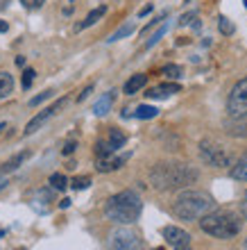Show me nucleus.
<instances>
[{
    "mask_svg": "<svg viewBox=\"0 0 247 250\" xmlns=\"http://www.w3.org/2000/svg\"><path fill=\"white\" fill-rule=\"evenodd\" d=\"M141 211H143V203H141V198L134 191H120L116 196H111L107 200V205H104L107 218L120 225L134 223L141 216Z\"/></svg>",
    "mask_w": 247,
    "mask_h": 250,
    "instance_id": "f257e3e1",
    "label": "nucleus"
},
{
    "mask_svg": "<svg viewBox=\"0 0 247 250\" xmlns=\"http://www.w3.org/2000/svg\"><path fill=\"white\" fill-rule=\"evenodd\" d=\"M150 178H152V185L159 191H168V189H179V187L193 185L197 180V173L190 166L184 164H159Z\"/></svg>",
    "mask_w": 247,
    "mask_h": 250,
    "instance_id": "f03ea898",
    "label": "nucleus"
},
{
    "mask_svg": "<svg viewBox=\"0 0 247 250\" xmlns=\"http://www.w3.org/2000/svg\"><path fill=\"white\" fill-rule=\"evenodd\" d=\"M213 207H215L213 198L207 196V193H202V191H184L172 205V211L182 221H197V218L207 216Z\"/></svg>",
    "mask_w": 247,
    "mask_h": 250,
    "instance_id": "7ed1b4c3",
    "label": "nucleus"
},
{
    "mask_svg": "<svg viewBox=\"0 0 247 250\" xmlns=\"http://www.w3.org/2000/svg\"><path fill=\"white\" fill-rule=\"evenodd\" d=\"M200 228L215 239H234L241 232L243 221L234 211H209L207 216L200 218Z\"/></svg>",
    "mask_w": 247,
    "mask_h": 250,
    "instance_id": "20e7f679",
    "label": "nucleus"
},
{
    "mask_svg": "<svg viewBox=\"0 0 247 250\" xmlns=\"http://www.w3.org/2000/svg\"><path fill=\"white\" fill-rule=\"evenodd\" d=\"M227 112L234 119H245L247 116V78L238 80L227 98Z\"/></svg>",
    "mask_w": 247,
    "mask_h": 250,
    "instance_id": "39448f33",
    "label": "nucleus"
},
{
    "mask_svg": "<svg viewBox=\"0 0 247 250\" xmlns=\"http://www.w3.org/2000/svg\"><path fill=\"white\" fill-rule=\"evenodd\" d=\"M200 157L204 159L209 166H213V168L229 166V155L222 150L218 144H213V141H202L200 144Z\"/></svg>",
    "mask_w": 247,
    "mask_h": 250,
    "instance_id": "423d86ee",
    "label": "nucleus"
},
{
    "mask_svg": "<svg viewBox=\"0 0 247 250\" xmlns=\"http://www.w3.org/2000/svg\"><path fill=\"white\" fill-rule=\"evenodd\" d=\"M109 248L111 250H141V239L136 232L132 230H116L109 239Z\"/></svg>",
    "mask_w": 247,
    "mask_h": 250,
    "instance_id": "0eeeda50",
    "label": "nucleus"
},
{
    "mask_svg": "<svg viewBox=\"0 0 247 250\" xmlns=\"http://www.w3.org/2000/svg\"><path fill=\"white\" fill-rule=\"evenodd\" d=\"M66 105H68V98H61V100H57L52 107H48V109H43V112H39L32 121H30V123L25 125V134H27V137H30V134H34L39 127H43V125H46V121H50L52 116H55L57 112H61Z\"/></svg>",
    "mask_w": 247,
    "mask_h": 250,
    "instance_id": "6e6552de",
    "label": "nucleus"
},
{
    "mask_svg": "<svg viewBox=\"0 0 247 250\" xmlns=\"http://www.w3.org/2000/svg\"><path fill=\"white\" fill-rule=\"evenodd\" d=\"M163 239H166L175 250H186L190 244V234L186 230H182V228H177V225L163 228Z\"/></svg>",
    "mask_w": 247,
    "mask_h": 250,
    "instance_id": "1a4fd4ad",
    "label": "nucleus"
},
{
    "mask_svg": "<svg viewBox=\"0 0 247 250\" xmlns=\"http://www.w3.org/2000/svg\"><path fill=\"white\" fill-rule=\"evenodd\" d=\"M182 91V86L177 84V82H166V84H159V86H152L148 89V96L150 100H161V98H168V96H175V93Z\"/></svg>",
    "mask_w": 247,
    "mask_h": 250,
    "instance_id": "9d476101",
    "label": "nucleus"
},
{
    "mask_svg": "<svg viewBox=\"0 0 247 250\" xmlns=\"http://www.w3.org/2000/svg\"><path fill=\"white\" fill-rule=\"evenodd\" d=\"M130 157H132V152H125V155H120V157H116V155H109V157H104V159H98V171L100 173L116 171V168H120V166H123Z\"/></svg>",
    "mask_w": 247,
    "mask_h": 250,
    "instance_id": "9b49d317",
    "label": "nucleus"
},
{
    "mask_svg": "<svg viewBox=\"0 0 247 250\" xmlns=\"http://www.w3.org/2000/svg\"><path fill=\"white\" fill-rule=\"evenodd\" d=\"M145 82H148V75H143V73L132 75V78L125 82V93H127V96H134L136 91H141V89H143Z\"/></svg>",
    "mask_w": 247,
    "mask_h": 250,
    "instance_id": "f8f14e48",
    "label": "nucleus"
},
{
    "mask_svg": "<svg viewBox=\"0 0 247 250\" xmlns=\"http://www.w3.org/2000/svg\"><path fill=\"white\" fill-rule=\"evenodd\" d=\"M27 157H30V152H19V155H14L12 159H7L5 164L0 166V175H2V173H12V171H16V168H19V166L23 164V162H25Z\"/></svg>",
    "mask_w": 247,
    "mask_h": 250,
    "instance_id": "ddd939ff",
    "label": "nucleus"
},
{
    "mask_svg": "<svg viewBox=\"0 0 247 250\" xmlns=\"http://www.w3.org/2000/svg\"><path fill=\"white\" fill-rule=\"evenodd\" d=\"M111 105H114V91L104 93L102 98H100L98 103L93 105V114H95V116H104V114L111 109Z\"/></svg>",
    "mask_w": 247,
    "mask_h": 250,
    "instance_id": "4468645a",
    "label": "nucleus"
},
{
    "mask_svg": "<svg viewBox=\"0 0 247 250\" xmlns=\"http://www.w3.org/2000/svg\"><path fill=\"white\" fill-rule=\"evenodd\" d=\"M231 178L238 180V182H247V152L236 162L234 168H231Z\"/></svg>",
    "mask_w": 247,
    "mask_h": 250,
    "instance_id": "2eb2a0df",
    "label": "nucleus"
},
{
    "mask_svg": "<svg viewBox=\"0 0 247 250\" xmlns=\"http://www.w3.org/2000/svg\"><path fill=\"white\" fill-rule=\"evenodd\" d=\"M104 14H107V7H98V9H93L91 14H89V16H86L84 21H82V23H79L77 25V30H84V27H91L93 23H98L100 19H102Z\"/></svg>",
    "mask_w": 247,
    "mask_h": 250,
    "instance_id": "dca6fc26",
    "label": "nucleus"
},
{
    "mask_svg": "<svg viewBox=\"0 0 247 250\" xmlns=\"http://www.w3.org/2000/svg\"><path fill=\"white\" fill-rule=\"evenodd\" d=\"M14 91V78L9 73H0V98H7Z\"/></svg>",
    "mask_w": 247,
    "mask_h": 250,
    "instance_id": "f3484780",
    "label": "nucleus"
},
{
    "mask_svg": "<svg viewBox=\"0 0 247 250\" xmlns=\"http://www.w3.org/2000/svg\"><path fill=\"white\" fill-rule=\"evenodd\" d=\"M156 114H159V109H156V107H150V105H141V107H136V109H134V116H136V119H141V121L154 119Z\"/></svg>",
    "mask_w": 247,
    "mask_h": 250,
    "instance_id": "a211bd4d",
    "label": "nucleus"
},
{
    "mask_svg": "<svg viewBox=\"0 0 247 250\" xmlns=\"http://www.w3.org/2000/svg\"><path fill=\"white\" fill-rule=\"evenodd\" d=\"M107 139H109V141H111L114 146H116V148H123L125 141H127V137H125V134H123L120 130H116V127H111L109 134H107Z\"/></svg>",
    "mask_w": 247,
    "mask_h": 250,
    "instance_id": "6ab92c4d",
    "label": "nucleus"
},
{
    "mask_svg": "<svg viewBox=\"0 0 247 250\" xmlns=\"http://www.w3.org/2000/svg\"><path fill=\"white\" fill-rule=\"evenodd\" d=\"M132 32H134V25H132V23H127V25H123V27H120V30H116V32L111 34V37H109V39H107V41H109V43H114V41L123 39V37H130Z\"/></svg>",
    "mask_w": 247,
    "mask_h": 250,
    "instance_id": "aec40b11",
    "label": "nucleus"
},
{
    "mask_svg": "<svg viewBox=\"0 0 247 250\" xmlns=\"http://www.w3.org/2000/svg\"><path fill=\"white\" fill-rule=\"evenodd\" d=\"M161 73L166 75V78H170V80H177V78H182V66H177V64H168V66H163L161 68Z\"/></svg>",
    "mask_w": 247,
    "mask_h": 250,
    "instance_id": "412c9836",
    "label": "nucleus"
},
{
    "mask_svg": "<svg viewBox=\"0 0 247 250\" xmlns=\"http://www.w3.org/2000/svg\"><path fill=\"white\" fill-rule=\"evenodd\" d=\"M218 27H220V32L225 34V37H231V34H234V23L229 19H225V16L218 19Z\"/></svg>",
    "mask_w": 247,
    "mask_h": 250,
    "instance_id": "4be33fe9",
    "label": "nucleus"
},
{
    "mask_svg": "<svg viewBox=\"0 0 247 250\" xmlns=\"http://www.w3.org/2000/svg\"><path fill=\"white\" fill-rule=\"evenodd\" d=\"M50 185H52V189L64 191L66 189V178L61 175V173H55V175H50Z\"/></svg>",
    "mask_w": 247,
    "mask_h": 250,
    "instance_id": "5701e85b",
    "label": "nucleus"
},
{
    "mask_svg": "<svg viewBox=\"0 0 247 250\" xmlns=\"http://www.w3.org/2000/svg\"><path fill=\"white\" fill-rule=\"evenodd\" d=\"M166 30H168V23H163V25L159 27V30H156V32L152 34V37H150V39H148V43H145V48H152V46H154L156 41H159V39H161V37H163V34H166Z\"/></svg>",
    "mask_w": 247,
    "mask_h": 250,
    "instance_id": "b1692460",
    "label": "nucleus"
},
{
    "mask_svg": "<svg viewBox=\"0 0 247 250\" xmlns=\"http://www.w3.org/2000/svg\"><path fill=\"white\" fill-rule=\"evenodd\" d=\"M52 96H55V91H52V89H48V91H43V93H41V96H37V98H32V100H30V105H32V107H37V105H39V103H43V100L52 98Z\"/></svg>",
    "mask_w": 247,
    "mask_h": 250,
    "instance_id": "393cba45",
    "label": "nucleus"
},
{
    "mask_svg": "<svg viewBox=\"0 0 247 250\" xmlns=\"http://www.w3.org/2000/svg\"><path fill=\"white\" fill-rule=\"evenodd\" d=\"M89 185H91V180H89V178H75L71 182V187H73V189H77V191L79 189H86Z\"/></svg>",
    "mask_w": 247,
    "mask_h": 250,
    "instance_id": "a878e982",
    "label": "nucleus"
},
{
    "mask_svg": "<svg viewBox=\"0 0 247 250\" xmlns=\"http://www.w3.org/2000/svg\"><path fill=\"white\" fill-rule=\"evenodd\" d=\"M32 80H34V71H32V68H25V73H23V86H25V89H30Z\"/></svg>",
    "mask_w": 247,
    "mask_h": 250,
    "instance_id": "bb28decb",
    "label": "nucleus"
},
{
    "mask_svg": "<svg viewBox=\"0 0 247 250\" xmlns=\"http://www.w3.org/2000/svg\"><path fill=\"white\" fill-rule=\"evenodd\" d=\"M20 2H23V5L27 7V9H39V7L43 5L46 0H20Z\"/></svg>",
    "mask_w": 247,
    "mask_h": 250,
    "instance_id": "cd10ccee",
    "label": "nucleus"
},
{
    "mask_svg": "<svg viewBox=\"0 0 247 250\" xmlns=\"http://www.w3.org/2000/svg\"><path fill=\"white\" fill-rule=\"evenodd\" d=\"M75 148H77V144H75V141H68V144L64 146V155H71V152H75Z\"/></svg>",
    "mask_w": 247,
    "mask_h": 250,
    "instance_id": "c85d7f7f",
    "label": "nucleus"
},
{
    "mask_svg": "<svg viewBox=\"0 0 247 250\" xmlns=\"http://www.w3.org/2000/svg\"><path fill=\"white\" fill-rule=\"evenodd\" d=\"M241 214H243V218L247 221V191H245V196H243V203H241Z\"/></svg>",
    "mask_w": 247,
    "mask_h": 250,
    "instance_id": "c756f323",
    "label": "nucleus"
},
{
    "mask_svg": "<svg viewBox=\"0 0 247 250\" xmlns=\"http://www.w3.org/2000/svg\"><path fill=\"white\" fill-rule=\"evenodd\" d=\"M93 91V86H86V89H84V91H82V93H79V103H82V100H86V96H89V93H91Z\"/></svg>",
    "mask_w": 247,
    "mask_h": 250,
    "instance_id": "7c9ffc66",
    "label": "nucleus"
},
{
    "mask_svg": "<svg viewBox=\"0 0 247 250\" xmlns=\"http://www.w3.org/2000/svg\"><path fill=\"white\" fill-rule=\"evenodd\" d=\"M190 19H195V14H189V16H182V21H179V25H186V23H190Z\"/></svg>",
    "mask_w": 247,
    "mask_h": 250,
    "instance_id": "2f4dec72",
    "label": "nucleus"
},
{
    "mask_svg": "<svg viewBox=\"0 0 247 250\" xmlns=\"http://www.w3.org/2000/svg\"><path fill=\"white\" fill-rule=\"evenodd\" d=\"M150 12H152V5L143 7V9H141V12H138V16H145V14H150Z\"/></svg>",
    "mask_w": 247,
    "mask_h": 250,
    "instance_id": "473e14b6",
    "label": "nucleus"
},
{
    "mask_svg": "<svg viewBox=\"0 0 247 250\" xmlns=\"http://www.w3.org/2000/svg\"><path fill=\"white\" fill-rule=\"evenodd\" d=\"M16 66H25V57H20L19 55V57H16Z\"/></svg>",
    "mask_w": 247,
    "mask_h": 250,
    "instance_id": "72a5a7b5",
    "label": "nucleus"
},
{
    "mask_svg": "<svg viewBox=\"0 0 247 250\" xmlns=\"http://www.w3.org/2000/svg\"><path fill=\"white\" fill-rule=\"evenodd\" d=\"M0 32H7V23H5V21H0Z\"/></svg>",
    "mask_w": 247,
    "mask_h": 250,
    "instance_id": "f704fd0d",
    "label": "nucleus"
},
{
    "mask_svg": "<svg viewBox=\"0 0 247 250\" xmlns=\"http://www.w3.org/2000/svg\"><path fill=\"white\" fill-rule=\"evenodd\" d=\"M7 127V123H0V134H2V130Z\"/></svg>",
    "mask_w": 247,
    "mask_h": 250,
    "instance_id": "c9c22d12",
    "label": "nucleus"
},
{
    "mask_svg": "<svg viewBox=\"0 0 247 250\" xmlns=\"http://www.w3.org/2000/svg\"><path fill=\"white\" fill-rule=\"evenodd\" d=\"M5 187H7V182H5V180H2V182H0V191L5 189Z\"/></svg>",
    "mask_w": 247,
    "mask_h": 250,
    "instance_id": "e433bc0d",
    "label": "nucleus"
},
{
    "mask_svg": "<svg viewBox=\"0 0 247 250\" xmlns=\"http://www.w3.org/2000/svg\"><path fill=\"white\" fill-rule=\"evenodd\" d=\"M154 250H163V248H154Z\"/></svg>",
    "mask_w": 247,
    "mask_h": 250,
    "instance_id": "4c0bfd02",
    "label": "nucleus"
},
{
    "mask_svg": "<svg viewBox=\"0 0 247 250\" xmlns=\"http://www.w3.org/2000/svg\"><path fill=\"white\" fill-rule=\"evenodd\" d=\"M245 250H247V241H245Z\"/></svg>",
    "mask_w": 247,
    "mask_h": 250,
    "instance_id": "58836bf2",
    "label": "nucleus"
},
{
    "mask_svg": "<svg viewBox=\"0 0 247 250\" xmlns=\"http://www.w3.org/2000/svg\"><path fill=\"white\" fill-rule=\"evenodd\" d=\"M0 239H2V232H0Z\"/></svg>",
    "mask_w": 247,
    "mask_h": 250,
    "instance_id": "ea45409f",
    "label": "nucleus"
},
{
    "mask_svg": "<svg viewBox=\"0 0 247 250\" xmlns=\"http://www.w3.org/2000/svg\"><path fill=\"white\" fill-rule=\"evenodd\" d=\"M245 7H247V0H245Z\"/></svg>",
    "mask_w": 247,
    "mask_h": 250,
    "instance_id": "a19ab883",
    "label": "nucleus"
},
{
    "mask_svg": "<svg viewBox=\"0 0 247 250\" xmlns=\"http://www.w3.org/2000/svg\"><path fill=\"white\" fill-rule=\"evenodd\" d=\"M186 250H189V248H186Z\"/></svg>",
    "mask_w": 247,
    "mask_h": 250,
    "instance_id": "79ce46f5",
    "label": "nucleus"
}]
</instances>
